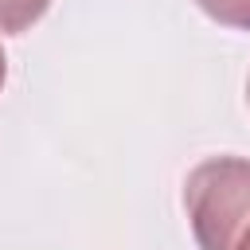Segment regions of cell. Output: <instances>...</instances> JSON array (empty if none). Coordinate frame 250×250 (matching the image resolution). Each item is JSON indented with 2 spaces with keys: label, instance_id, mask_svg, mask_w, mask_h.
<instances>
[{
  "label": "cell",
  "instance_id": "6da1fadb",
  "mask_svg": "<svg viewBox=\"0 0 250 250\" xmlns=\"http://www.w3.org/2000/svg\"><path fill=\"white\" fill-rule=\"evenodd\" d=\"M184 207L199 250H238L250 238V160L211 156L184 180Z\"/></svg>",
  "mask_w": 250,
  "mask_h": 250
},
{
  "label": "cell",
  "instance_id": "7a4b0ae2",
  "mask_svg": "<svg viewBox=\"0 0 250 250\" xmlns=\"http://www.w3.org/2000/svg\"><path fill=\"white\" fill-rule=\"evenodd\" d=\"M47 8H51V0H0V31L20 35L35 20H43Z\"/></svg>",
  "mask_w": 250,
  "mask_h": 250
},
{
  "label": "cell",
  "instance_id": "3957f363",
  "mask_svg": "<svg viewBox=\"0 0 250 250\" xmlns=\"http://www.w3.org/2000/svg\"><path fill=\"white\" fill-rule=\"evenodd\" d=\"M195 4H199L215 23L250 31V0H195Z\"/></svg>",
  "mask_w": 250,
  "mask_h": 250
},
{
  "label": "cell",
  "instance_id": "277c9868",
  "mask_svg": "<svg viewBox=\"0 0 250 250\" xmlns=\"http://www.w3.org/2000/svg\"><path fill=\"white\" fill-rule=\"evenodd\" d=\"M4 78H8V59H4V47H0V86H4Z\"/></svg>",
  "mask_w": 250,
  "mask_h": 250
},
{
  "label": "cell",
  "instance_id": "5b68a950",
  "mask_svg": "<svg viewBox=\"0 0 250 250\" xmlns=\"http://www.w3.org/2000/svg\"><path fill=\"white\" fill-rule=\"evenodd\" d=\"M238 250H250V238H246V242H242V246H238Z\"/></svg>",
  "mask_w": 250,
  "mask_h": 250
},
{
  "label": "cell",
  "instance_id": "8992f818",
  "mask_svg": "<svg viewBox=\"0 0 250 250\" xmlns=\"http://www.w3.org/2000/svg\"><path fill=\"white\" fill-rule=\"evenodd\" d=\"M246 90H250V86H246Z\"/></svg>",
  "mask_w": 250,
  "mask_h": 250
}]
</instances>
